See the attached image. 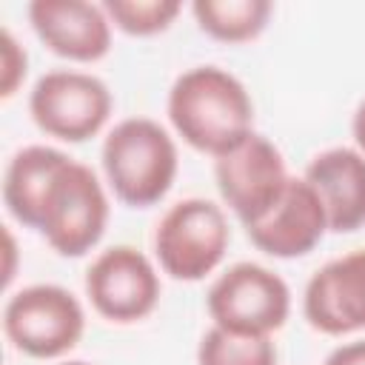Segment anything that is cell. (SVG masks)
Returning a JSON list of instances; mask_svg holds the SVG:
<instances>
[{
	"instance_id": "6da1fadb",
	"label": "cell",
	"mask_w": 365,
	"mask_h": 365,
	"mask_svg": "<svg viewBox=\"0 0 365 365\" xmlns=\"http://www.w3.org/2000/svg\"><path fill=\"white\" fill-rule=\"evenodd\" d=\"M174 131L191 148L214 160L254 134V103L240 77L220 66L182 71L165 103Z\"/></svg>"
},
{
	"instance_id": "7a4b0ae2",
	"label": "cell",
	"mask_w": 365,
	"mask_h": 365,
	"mask_svg": "<svg viewBox=\"0 0 365 365\" xmlns=\"http://www.w3.org/2000/svg\"><path fill=\"white\" fill-rule=\"evenodd\" d=\"M103 171L114 197L131 208L160 202L177 180V143L148 117L120 120L103 140Z\"/></svg>"
},
{
	"instance_id": "3957f363",
	"label": "cell",
	"mask_w": 365,
	"mask_h": 365,
	"mask_svg": "<svg viewBox=\"0 0 365 365\" xmlns=\"http://www.w3.org/2000/svg\"><path fill=\"white\" fill-rule=\"evenodd\" d=\"M108 225V197L97 174L68 157L51 177L37 231L60 257H83L88 254Z\"/></svg>"
},
{
	"instance_id": "277c9868",
	"label": "cell",
	"mask_w": 365,
	"mask_h": 365,
	"mask_svg": "<svg viewBox=\"0 0 365 365\" xmlns=\"http://www.w3.org/2000/svg\"><path fill=\"white\" fill-rule=\"evenodd\" d=\"M231 242L225 211L202 197L174 202L154 228L160 268L180 282L205 279L225 257Z\"/></svg>"
},
{
	"instance_id": "5b68a950",
	"label": "cell",
	"mask_w": 365,
	"mask_h": 365,
	"mask_svg": "<svg viewBox=\"0 0 365 365\" xmlns=\"http://www.w3.org/2000/svg\"><path fill=\"white\" fill-rule=\"evenodd\" d=\"M86 331L80 299L54 282H37L14 291L3 305V334L26 356L57 359L68 354Z\"/></svg>"
},
{
	"instance_id": "8992f818",
	"label": "cell",
	"mask_w": 365,
	"mask_h": 365,
	"mask_svg": "<svg viewBox=\"0 0 365 365\" xmlns=\"http://www.w3.org/2000/svg\"><path fill=\"white\" fill-rule=\"evenodd\" d=\"M205 308L217 328L271 336L291 314V288L259 262H237L211 282Z\"/></svg>"
},
{
	"instance_id": "52a82bcc",
	"label": "cell",
	"mask_w": 365,
	"mask_h": 365,
	"mask_svg": "<svg viewBox=\"0 0 365 365\" xmlns=\"http://www.w3.org/2000/svg\"><path fill=\"white\" fill-rule=\"evenodd\" d=\"M108 86L88 71H46L29 91V114L34 125L63 143H86L103 131L111 117Z\"/></svg>"
},
{
	"instance_id": "ba28073f",
	"label": "cell",
	"mask_w": 365,
	"mask_h": 365,
	"mask_svg": "<svg viewBox=\"0 0 365 365\" xmlns=\"http://www.w3.org/2000/svg\"><path fill=\"white\" fill-rule=\"evenodd\" d=\"M214 180L222 202L242 225L257 222L288 188L282 151L262 134H248L240 145L214 160Z\"/></svg>"
},
{
	"instance_id": "9c48e42d",
	"label": "cell",
	"mask_w": 365,
	"mask_h": 365,
	"mask_svg": "<svg viewBox=\"0 0 365 365\" xmlns=\"http://www.w3.org/2000/svg\"><path fill=\"white\" fill-rule=\"evenodd\" d=\"M86 297L108 322H140L160 302V274L134 245L100 251L86 271Z\"/></svg>"
},
{
	"instance_id": "30bf717a",
	"label": "cell",
	"mask_w": 365,
	"mask_h": 365,
	"mask_svg": "<svg viewBox=\"0 0 365 365\" xmlns=\"http://www.w3.org/2000/svg\"><path fill=\"white\" fill-rule=\"evenodd\" d=\"M302 314L328 336L365 331V248L325 262L305 285Z\"/></svg>"
},
{
	"instance_id": "8fae6325",
	"label": "cell",
	"mask_w": 365,
	"mask_h": 365,
	"mask_svg": "<svg viewBox=\"0 0 365 365\" xmlns=\"http://www.w3.org/2000/svg\"><path fill=\"white\" fill-rule=\"evenodd\" d=\"M328 231V217L322 200L308 185L305 177H291L282 197L251 225H245L248 240L268 257L294 259L319 245Z\"/></svg>"
},
{
	"instance_id": "7c38bea8",
	"label": "cell",
	"mask_w": 365,
	"mask_h": 365,
	"mask_svg": "<svg viewBox=\"0 0 365 365\" xmlns=\"http://www.w3.org/2000/svg\"><path fill=\"white\" fill-rule=\"evenodd\" d=\"M29 23L40 43L71 63H97L111 51V20L86 0H34Z\"/></svg>"
},
{
	"instance_id": "4fadbf2b",
	"label": "cell",
	"mask_w": 365,
	"mask_h": 365,
	"mask_svg": "<svg viewBox=\"0 0 365 365\" xmlns=\"http://www.w3.org/2000/svg\"><path fill=\"white\" fill-rule=\"evenodd\" d=\"M302 177L322 200L328 231L348 234L365 225V157L356 148L336 145L317 154Z\"/></svg>"
},
{
	"instance_id": "5bb4252c",
	"label": "cell",
	"mask_w": 365,
	"mask_h": 365,
	"mask_svg": "<svg viewBox=\"0 0 365 365\" xmlns=\"http://www.w3.org/2000/svg\"><path fill=\"white\" fill-rule=\"evenodd\" d=\"M66 160L68 154L51 145H26L9 160L3 177V205L20 225L37 228L46 188Z\"/></svg>"
},
{
	"instance_id": "9a60e30c",
	"label": "cell",
	"mask_w": 365,
	"mask_h": 365,
	"mask_svg": "<svg viewBox=\"0 0 365 365\" xmlns=\"http://www.w3.org/2000/svg\"><path fill=\"white\" fill-rule=\"evenodd\" d=\"M191 11L208 37L220 43H248L265 31L274 6L268 0H197Z\"/></svg>"
},
{
	"instance_id": "2e32d148",
	"label": "cell",
	"mask_w": 365,
	"mask_h": 365,
	"mask_svg": "<svg viewBox=\"0 0 365 365\" xmlns=\"http://www.w3.org/2000/svg\"><path fill=\"white\" fill-rule=\"evenodd\" d=\"M197 365H277L271 336L234 334L211 325L197 345Z\"/></svg>"
},
{
	"instance_id": "e0dca14e",
	"label": "cell",
	"mask_w": 365,
	"mask_h": 365,
	"mask_svg": "<svg viewBox=\"0 0 365 365\" xmlns=\"http://www.w3.org/2000/svg\"><path fill=\"white\" fill-rule=\"evenodd\" d=\"M111 26L131 37H154L165 31L182 11L180 0H106L103 3Z\"/></svg>"
},
{
	"instance_id": "ac0fdd59",
	"label": "cell",
	"mask_w": 365,
	"mask_h": 365,
	"mask_svg": "<svg viewBox=\"0 0 365 365\" xmlns=\"http://www.w3.org/2000/svg\"><path fill=\"white\" fill-rule=\"evenodd\" d=\"M29 57L9 29L0 31V97H11L26 80Z\"/></svg>"
},
{
	"instance_id": "d6986e66",
	"label": "cell",
	"mask_w": 365,
	"mask_h": 365,
	"mask_svg": "<svg viewBox=\"0 0 365 365\" xmlns=\"http://www.w3.org/2000/svg\"><path fill=\"white\" fill-rule=\"evenodd\" d=\"M322 365H365V339L356 342H345L339 348H334Z\"/></svg>"
},
{
	"instance_id": "ffe728a7",
	"label": "cell",
	"mask_w": 365,
	"mask_h": 365,
	"mask_svg": "<svg viewBox=\"0 0 365 365\" xmlns=\"http://www.w3.org/2000/svg\"><path fill=\"white\" fill-rule=\"evenodd\" d=\"M351 134H354V143H356V151L365 157V100L356 106L354 111V120H351Z\"/></svg>"
},
{
	"instance_id": "44dd1931",
	"label": "cell",
	"mask_w": 365,
	"mask_h": 365,
	"mask_svg": "<svg viewBox=\"0 0 365 365\" xmlns=\"http://www.w3.org/2000/svg\"><path fill=\"white\" fill-rule=\"evenodd\" d=\"M3 242H6V271H3V282L9 285L11 282V277H14V237H11V231L6 228L3 231Z\"/></svg>"
},
{
	"instance_id": "7402d4cb",
	"label": "cell",
	"mask_w": 365,
	"mask_h": 365,
	"mask_svg": "<svg viewBox=\"0 0 365 365\" xmlns=\"http://www.w3.org/2000/svg\"><path fill=\"white\" fill-rule=\"evenodd\" d=\"M60 365H91V362H83V359H68V362H60Z\"/></svg>"
}]
</instances>
